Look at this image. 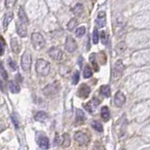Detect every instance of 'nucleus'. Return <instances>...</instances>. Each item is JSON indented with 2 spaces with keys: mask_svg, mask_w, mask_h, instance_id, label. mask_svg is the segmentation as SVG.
Masks as SVG:
<instances>
[{
  "mask_svg": "<svg viewBox=\"0 0 150 150\" xmlns=\"http://www.w3.org/2000/svg\"><path fill=\"white\" fill-rule=\"evenodd\" d=\"M36 72L39 76L45 77L50 72V63L43 59H39L36 61Z\"/></svg>",
  "mask_w": 150,
  "mask_h": 150,
  "instance_id": "nucleus-1",
  "label": "nucleus"
},
{
  "mask_svg": "<svg viewBox=\"0 0 150 150\" xmlns=\"http://www.w3.org/2000/svg\"><path fill=\"white\" fill-rule=\"evenodd\" d=\"M31 43L35 50H42L45 46V41L39 32H34L31 35Z\"/></svg>",
  "mask_w": 150,
  "mask_h": 150,
  "instance_id": "nucleus-2",
  "label": "nucleus"
},
{
  "mask_svg": "<svg viewBox=\"0 0 150 150\" xmlns=\"http://www.w3.org/2000/svg\"><path fill=\"white\" fill-rule=\"evenodd\" d=\"M125 69V65L123 63V61L121 60H117L116 62L114 63L113 68L111 70V77L113 79L115 78H118L121 77V75L123 74V71Z\"/></svg>",
  "mask_w": 150,
  "mask_h": 150,
  "instance_id": "nucleus-3",
  "label": "nucleus"
},
{
  "mask_svg": "<svg viewBox=\"0 0 150 150\" xmlns=\"http://www.w3.org/2000/svg\"><path fill=\"white\" fill-rule=\"evenodd\" d=\"M60 90V83L56 81V82H53L43 89V94H45L46 96H53L56 94H58V92Z\"/></svg>",
  "mask_w": 150,
  "mask_h": 150,
  "instance_id": "nucleus-4",
  "label": "nucleus"
},
{
  "mask_svg": "<svg viewBox=\"0 0 150 150\" xmlns=\"http://www.w3.org/2000/svg\"><path fill=\"white\" fill-rule=\"evenodd\" d=\"M21 66L24 71H29L31 66V55L29 51H26L21 58Z\"/></svg>",
  "mask_w": 150,
  "mask_h": 150,
  "instance_id": "nucleus-5",
  "label": "nucleus"
},
{
  "mask_svg": "<svg viewBox=\"0 0 150 150\" xmlns=\"http://www.w3.org/2000/svg\"><path fill=\"white\" fill-rule=\"evenodd\" d=\"M74 138L76 140V142H77L78 144L81 145H86L88 142H89V137H88L87 134H85L82 131H77L75 133Z\"/></svg>",
  "mask_w": 150,
  "mask_h": 150,
  "instance_id": "nucleus-6",
  "label": "nucleus"
},
{
  "mask_svg": "<svg viewBox=\"0 0 150 150\" xmlns=\"http://www.w3.org/2000/svg\"><path fill=\"white\" fill-rule=\"evenodd\" d=\"M48 54L49 56L55 60H62V57H63V52L60 48H58V47H52V48H50L48 51Z\"/></svg>",
  "mask_w": 150,
  "mask_h": 150,
  "instance_id": "nucleus-7",
  "label": "nucleus"
},
{
  "mask_svg": "<svg viewBox=\"0 0 150 150\" xmlns=\"http://www.w3.org/2000/svg\"><path fill=\"white\" fill-rule=\"evenodd\" d=\"M77 43L72 37H67L66 38V42H65V49L70 53H73L76 51L77 49Z\"/></svg>",
  "mask_w": 150,
  "mask_h": 150,
  "instance_id": "nucleus-8",
  "label": "nucleus"
},
{
  "mask_svg": "<svg viewBox=\"0 0 150 150\" xmlns=\"http://www.w3.org/2000/svg\"><path fill=\"white\" fill-rule=\"evenodd\" d=\"M90 93H91V88L87 84H82L79 87V89H78L77 95L80 98H87L89 96Z\"/></svg>",
  "mask_w": 150,
  "mask_h": 150,
  "instance_id": "nucleus-9",
  "label": "nucleus"
},
{
  "mask_svg": "<svg viewBox=\"0 0 150 150\" xmlns=\"http://www.w3.org/2000/svg\"><path fill=\"white\" fill-rule=\"evenodd\" d=\"M126 102V95L122 93L121 91H118L116 94H115L114 96V103L116 105V107L121 108L123 105L125 104Z\"/></svg>",
  "mask_w": 150,
  "mask_h": 150,
  "instance_id": "nucleus-10",
  "label": "nucleus"
},
{
  "mask_svg": "<svg viewBox=\"0 0 150 150\" xmlns=\"http://www.w3.org/2000/svg\"><path fill=\"white\" fill-rule=\"evenodd\" d=\"M100 103V101L98 100V98L96 97H94L93 99H92L89 103H87L86 105H84L85 109H86L87 111H89L90 113H93L94 111V109L96 108V106H98Z\"/></svg>",
  "mask_w": 150,
  "mask_h": 150,
  "instance_id": "nucleus-11",
  "label": "nucleus"
},
{
  "mask_svg": "<svg viewBox=\"0 0 150 150\" xmlns=\"http://www.w3.org/2000/svg\"><path fill=\"white\" fill-rule=\"evenodd\" d=\"M16 31L17 34L20 36V37H26V34H28V30H26V24H23L21 22H18L16 24Z\"/></svg>",
  "mask_w": 150,
  "mask_h": 150,
  "instance_id": "nucleus-12",
  "label": "nucleus"
},
{
  "mask_svg": "<svg viewBox=\"0 0 150 150\" xmlns=\"http://www.w3.org/2000/svg\"><path fill=\"white\" fill-rule=\"evenodd\" d=\"M95 23H96L98 28H103V26H105L106 25V12H98Z\"/></svg>",
  "mask_w": 150,
  "mask_h": 150,
  "instance_id": "nucleus-13",
  "label": "nucleus"
},
{
  "mask_svg": "<svg viewBox=\"0 0 150 150\" xmlns=\"http://www.w3.org/2000/svg\"><path fill=\"white\" fill-rule=\"evenodd\" d=\"M38 145L42 149L49 148V140L45 136H40L38 138Z\"/></svg>",
  "mask_w": 150,
  "mask_h": 150,
  "instance_id": "nucleus-14",
  "label": "nucleus"
},
{
  "mask_svg": "<svg viewBox=\"0 0 150 150\" xmlns=\"http://www.w3.org/2000/svg\"><path fill=\"white\" fill-rule=\"evenodd\" d=\"M11 47H12V50L14 52L15 54H18L21 50V45H20V43L19 41L17 40L16 38H12L11 41Z\"/></svg>",
  "mask_w": 150,
  "mask_h": 150,
  "instance_id": "nucleus-15",
  "label": "nucleus"
},
{
  "mask_svg": "<svg viewBox=\"0 0 150 150\" xmlns=\"http://www.w3.org/2000/svg\"><path fill=\"white\" fill-rule=\"evenodd\" d=\"M18 17H19V21L23 23V24H28L29 23V19H28V16L26 14V12L22 7L19 8V11H18Z\"/></svg>",
  "mask_w": 150,
  "mask_h": 150,
  "instance_id": "nucleus-16",
  "label": "nucleus"
},
{
  "mask_svg": "<svg viewBox=\"0 0 150 150\" xmlns=\"http://www.w3.org/2000/svg\"><path fill=\"white\" fill-rule=\"evenodd\" d=\"M9 88H10V91H11L12 94H18L20 90H21L18 82H15V81H10Z\"/></svg>",
  "mask_w": 150,
  "mask_h": 150,
  "instance_id": "nucleus-17",
  "label": "nucleus"
},
{
  "mask_svg": "<svg viewBox=\"0 0 150 150\" xmlns=\"http://www.w3.org/2000/svg\"><path fill=\"white\" fill-rule=\"evenodd\" d=\"M101 117L106 122L109 121V119H110V117H111L110 110H109V108L106 107V106L102 107V109H101Z\"/></svg>",
  "mask_w": 150,
  "mask_h": 150,
  "instance_id": "nucleus-18",
  "label": "nucleus"
},
{
  "mask_svg": "<svg viewBox=\"0 0 150 150\" xmlns=\"http://www.w3.org/2000/svg\"><path fill=\"white\" fill-rule=\"evenodd\" d=\"M12 19H13V13L12 12H7L4 16V20H3V26H4L5 29L9 26V24L12 22Z\"/></svg>",
  "mask_w": 150,
  "mask_h": 150,
  "instance_id": "nucleus-19",
  "label": "nucleus"
},
{
  "mask_svg": "<svg viewBox=\"0 0 150 150\" xmlns=\"http://www.w3.org/2000/svg\"><path fill=\"white\" fill-rule=\"evenodd\" d=\"M100 93L105 97H110L111 96V88L108 85H103L100 87Z\"/></svg>",
  "mask_w": 150,
  "mask_h": 150,
  "instance_id": "nucleus-20",
  "label": "nucleus"
},
{
  "mask_svg": "<svg viewBox=\"0 0 150 150\" xmlns=\"http://www.w3.org/2000/svg\"><path fill=\"white\" fill-rule=\"evenodd\" d=\"M127 50V45H126L125 42H120L116 46V52L118 55H122L125 51Z\"/></svg>",
  "mask_w": 150,
  "mask_h": 150,
  "instance_id": "nucleus-21",
  "label": "nucleus"
},
{
  "mask_svg": "<svg viewBox=\"0 0 150 150\" xmlns=\"http://www.w3.org/2000/svg\"><path fill=\"white\" fill-rule=\"evenodd\" d=\"M35 120L37 122H43L47 118V114L45 113V111H38L35 114Z\"/></svg>",
  "mask_w": 150,
  "mask_h": 150,
  "instance_id": "nucleus-22",
  "label": "nucleus"
},
{
  "mask_svg": "<svg viewBox=\"0 0 150 150\" xmlns=\"http://www.w3.org/2000/svg\"><path fill=\"white\" fill-rule=\"evenodd\" d=\"M85 119V115H84V112L83 111H81L80 109H77L76 111V120L77 122H83Z\"/></svg>",
  "mask_w": 150,
  "mask_h": 150,
  "instance_id": "nucleus-23",
  "label": "nucleus"
},
{
  "mask_svg": "<svg viewBox=\"0 0 150 150\" xmlns=\"http://www.w3.org/2000/svg\"><path fill=\"white\" fill-rule=\"evenodd\" d=\"M61 145L63 146V147H68V146L70 145L71 144V140H70V137H69V134L67 133H64L62 135V143H61Z\"/></svg>",
  "mask_w": 150,
  "mask_h": 150,
  "instance_id": "nucleus-24",
  "label": "nucleus"
},
{
  "mask_svg": "<svg viewBox=\"0 0 150 150\" xmlns=\"http://www.w3.org/2000/svg\"><path fill=\"white\" fill-rule=\"evenodd\" d=\"M77 20L76 18H73L70 20L69 23H68L67 29H68V30H74L77 28Z\"/></svg>",
  "mask_w": 150,
  "mask_h": 150,
  "instance_id": "nucleus-25",
  "label": "nucleus"
},
{
  "mask_svg": "<svg viewBox=\"0 0 150 150\" xmlns=\"http://www.w3.org/2000/svg\"><path fill=\"white\" fill-rule=\"evenodd\" d=\"M92 127L94 128V130H96L98 132H102L103 131V126H102L101 123L97 122V121H94L92 123Z\"/></svg>",
  "mask_w": 150,
  "mask_h": 150,
  "instance_id": "nucleus-26",
  "label": "nucleus"
},
{
  "mask_svg": "<svg viewBox=\"0 0 150 150\" xmlns=\"http://www.w3.org/2000/svg\"><path fill=\"white\" fill-rule=\"evenodd\" d=\"M72 11H73V12L75 13V14H77V15L80 14V13L82 12V11H83V6L78 3V4H77L76 6L74 7Z\"/></svg>",
  "mask_w": 150,
  "mask_h": 150,
  "instance_id": "nucleus-27",
  "label": "nucleus"
},
{
  "mask_svg": "<svg viewBox=\"0 0 150 150\" xmlns=\"http://www.w3.org/2000/svg\"><path fill=\"white\" fill-rule=\"evenodd\" d=\"M92 76H93V71H92V69L89 66H86L83 70V77L85 78H89Z\"/></svg>",
  "mask_w": 150,
  "mask_h": 150,
  "instance_id": "nucleus-28",
  "label": "nucleus"
},
{
  "mask_svg": "<svg viewBox=\"0 0 150 150\" xmlns=\"http://www.w3.org/2000/svg\"><path fill=\"white\" fill-rule=\"evenodd\" d=\"M100 38H101V42L103 45H108V43H109V36H108V34L106 33L105 31H102L101 32V35H100Z\"/></svg>",
  "mask_w": 150,
  "mask_h": 150,
  "instance_id": "nucleus-29",
  "label": "nucleus"
},
{
  "mask_svg": "<svg viewBox=\"0 0 150 150\" xmlns=\"http://www.w3.org/2000/svg\"><path fill=\"white\" fill-rule=\"evenodd\" d=\"M98 41H99V32H98L97 29H94L93 33V42L94 45H96V43H98Z\"/></svg>",
  "mask_w": 150,
  "mask_h": 150,
  "instance_id": "nucleus-30",
  "label": "nucleus"
},
{
  "mask_svg": "<svg viewBox=\"0 0 150 150\" xmlns=\"http://www.w3.org/2000/svg\"><path fill=\"white\" fill-rule=\"evenodd\" d=\"M90 61H91V63L93 64V66H94L95 71L99 70V68H98V65L96 63V60H95V55H94V54H92V55L90 56Z\"/></svg>",
  "mask_w": 150,
  "mask_h": 150,
  "instance_id": "nucleus-31",
  "label": "nucleus"
},
{
  "mask_svg": "<svg viewBox=\"0 0 150 150\" xmlns=\"http://www.w3.org/2000/svg\"><path fill=\"white\" fill-rule=\"evenodd\" d=\"M85 32H86V29H85V26H80V28H77V30H76V35L77 37H82Z\"/></svg>",
  "mask_w": 150,
  "mask_h": 150,
  "instance_id": "nucleus-32",
  "label": "nucleus"
},
{
  "mask_svg": "<svg viewBox=\"0 0 150 150\" xmlns=\"http://www.w3.org/2000/svg\"><path fill=\"white\" fill-rule=\"evenodd\" d=\"M8 63H9V66L11 67L12 71H15L17 69V65H16L15 61L13 60L12 59H11V58H10V59L8 60Z\"/></svg>",
  "mask_w": 150,
  "mask_h": 150,
  "instance_id": "nucleus-33",
  "label": "nucleus"
},
{
  "mask_svg": "<svg viewBox=\"0 0 150 150\" xmlns=\"http://www.w3.org/2000/svg\"><path fill=\"white\" fill-rule=\"evenodd\" d=\"M12 121L13 123V125H14V127L16 129L19 128V121H18V118L15 116V113H12Z\"/></svg>",
  "mask_w": 150,
  "mask_h": 150,
  "instance_id": "nucleus-34",
  "label": "nucleus"
},
{
  "mask_svg": "<svg viewBox=\"0 0 150 150\" xmlns=\"http://www.w3.org/2000/svg\"><path fill=\"white\" fill-rule=\"evenodd\" d=\"M17 0H5V6L6 8H12L13 6L15 5Z\"/></svg>",
  "mask_w": 150,
  "mask_h": 150,
  "instance_id": "nucleus-35",
  "label": "nucleus"
},
{
  "mask_svg": "<svg viewBox=\"0 0 150 150\" xmlns=\"http://www.w3.org/2000/svg\"><path fill=\"white\" fill-rule=\"evenodd\" d=\"M5 52V42L2 38H0V56L4 55Z\"/></svg>",
  "mask_w": 150,
  "mask_h": 150,
  "instance_id": "nucleus-36",
  "label": "nucleus"
},
{
  "mask_svg": "<svg viewBox=\"0 0 150 150\" xmlns=\"http://www.w3.org/2000/svg\"><path fill=\"white\" fill-rule=\"evenodd\" d=\"M78 80H79V73L78 72H76L74 74V76H73V84L74 85H77V82H78Z\"/></svg>",
  "mask_w": 150,
  "mask_h": 150,
  "instance_id": "nucleus-37",
  "label": "nucleus"
},
{
  "mask_svg": "<svg viewBox=\"0 0 150 150\" xmlns=\"http://www.w3.org/2000/svg\"><path fill=\"white\" fill-rule=\"evenodd\" d=\"M0 69H1V73H2L3 78H4L5 80H7V79H8V74H7V72L4 69V67H3V64H0Z\"/></svg>",
  "mask_w": 150,
  "mask_h": 150,
  "instance_id": "nucleus-38",
  "label": "nucleus"
},
{
  "mask_svg": "<svg viewBox=\"0 0 150 150\" xmlns=\"http://www.w3.org/2000/svg\"><path fill=\"white\" fill-rule=\"evenodd\" d=\"M0 90L2 91V93H6V86H5V83L4 81L1 79V77H0Z\"/></svg>",
  "mask_w": 150,
  "mask_h": 150,
  "instance_id": "nucleus-39",
  "label": "nucleus"
},
{
  "mask_svg": "<svg viewBox=\"0 0 150 150\" xmlns=\"http://www.w3.org/2000/svg\"><path fill=\"white\" fill-rule=\"evenodd\" d=\"M122 150H125V149H122Z\"/></svg>",
  "mask_w": 150,
  "mask_h": 150,
  "instance_id": "nucleus-40",
  "label": "nucleus"
}]
</instances>
